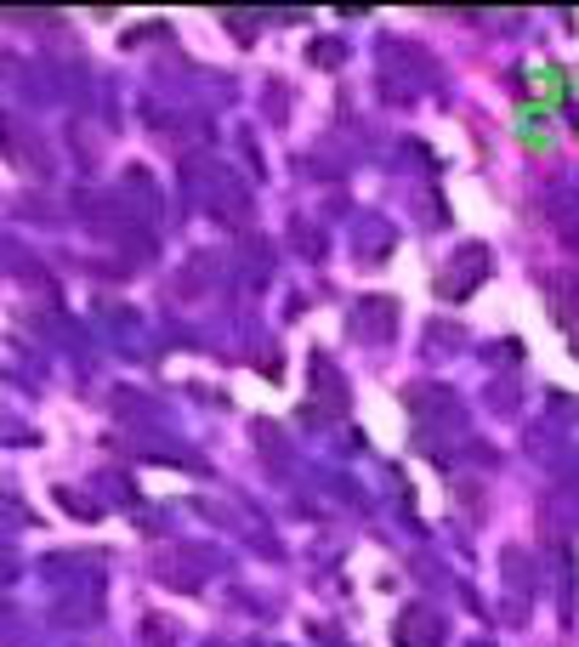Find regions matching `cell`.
Here are the masks:
<instances>
[{
  "instance_id": "cell-1",
  "label": "cell",
  "mask_w": 579,
  "mask_h": 647,
  "mask_svg": "<svg viewBox=\"0 0 579 647\" xmlns=\"http://www.w3.org/2000/svg\"><path fill=\"white\" fill-rule=\"evenodd\" d=\"M562 74H557V63H540V69H534V97H545V103H562Z\"/></svg>"
}]
</instances>
